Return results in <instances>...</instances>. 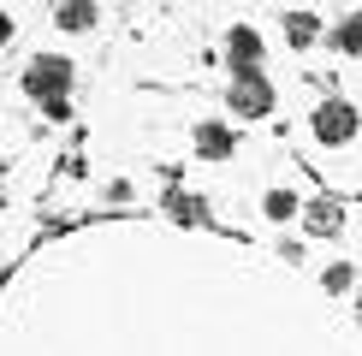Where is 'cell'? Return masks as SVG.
<instances>
[{
  "label": "cell",
  "mask_w": 362,
  "mask_h": 356,
  "mask_svg": "<svg viewBox=\"0 0 362 356\" xmlns=\"http://www.w3.org/2000/svg\"><path fill=\"white\" fill-rule=\"evenodd\" d=\"M71 78H78V66H71L66 54H36L24 66V95L42 101V107H54V101L71 95Z\"/></svg>",
  "instance_id": "1"
},
{
  "label": "cell",
  "mask_w": 362,
  "mask_h": 356,
  "mask_svg": "<svg viewBox=\"0 0 362 356\" xmlns=\"http://www.w3.org/2000/svg\"><path fill=\"white\" fill-rule=\"evenodd\" d=\"M315 143H327V148H344L356 137V125H362V113L351 107V101H321V107H315Z\"/></svg>",
  "instance_id": "2"
},
{
  "label": "cell",
  "mask_w": 362,
  "mask_h": 356,
  "mask_svg": "<svg viewBox=\"0 0 362 356\" xmlns=\"http://www.w3.org/2000/svg\"><path fill=\"white\" fill-rule=\"evenodd\" d=\"M232 113H244V119H267L274 113V83L262 78V71H244V78H232Z\"/></svg>",
  "instance_id": "3"
},
{
  "label": "cell",
  "mask_w": 362,
  "mask_h": 356,
  "mask_svg": "<svg viewBox=\"0 0 362 356\" xmlns=\"http://www.w3.org/2000/svg\"><path fill=\"white\" fill-rule=\"evenodd\" d=\"M226 59H232V78L262 71V36H255L250 24H232V36H226Z\"/></svg>",
  "instance_id": "4"
},
{
  "label": "cell",
  "mask_w": 362,
  "mask_h": 356,
  "mask_svg": "<svg viewBox=\"0 0 362 356\" xmlns=\"http://www.w3.org/2000/svg\"><path fill=\"white\" fill-rule=\"evenodd\" d=\"M190 143H196V155H202V160H232L238 155V131L220 125V119H202Z\"/></svg>",
  "instance_id": "5"
},
{
  "label": "cell",
  "mask_w": 362,
  "mask_h": 356,
  "mask_svg": "<svg viewBox=\"0 0 362 356\" xmlns=\"http://www.w3.org/2000/svg\"><path fill=\"white\" fill-rule=\"evenodd\" d=\"M160 208H167V220H178V226H208V202L196 190H185V184H167Z\"/></svg>",
  "instance_id": "6"
},
{
  "label": "cell",
  "mask_w": 362,
  "mask_h": 356,
  "mask_svg": "<svg viewBox=\"0 0 362 356\" xmlns=\"http://www.w3.org/2000/svg\"><path fill=\"white\" fill-rule=\"evenodd\" d=\"M339 226H344L339 196H315V202H303V232H315V237H339Z\"/></svg>",
  "instance_id": "7"
},
{
  "label": "cell",
  "mask_w": 362,
  "mask_h": 356,
  "mask_svg": "<svg viewBox=\"0 0 362 356\" xmlns=\"http://www.w3.org/2000/svg\"><path fill=\"white\" fill-rule=\"evenodd\" d=\"M101 6H89V0H66V6H54V24L66 30V36H83V30H95Z\"/></svg>",
  "instance_id": "8"
},
{
  "label": "cell",
  "mask_w": 362,
  "mask_h": 356,
  "mask_svg": "<svg viewBox=\"0 0 362 356\" xmlns=\"http://www.w3.org/2000/svg\"><path fill=\"white\" fill-rule=\"evenodd\" d=\"M321 36V18H315V12H285V42H291V48H309V42Z\"/></svg>",
  "instance_id": "9"
},
{
  "label": "cell",
  "mask_w": 362,
  "mask_h": 356,
  "mask_svg": "<svg viewBox=\"0 0 362 356\" xmlns=\"http://www.w3.org/2000/svg\"><path fill=\"white\" fill-rule=\"evenodd\" d=\"M262 214H267V220H291V214H303V196H297V190H267V196H262Z\"/></svg>",
  "instance_id": "10"
},
{
  "label": "cell",
  "mask_w": 362,
  "mask_h": 356,
  "mask_svg": "<svg viewBox=\"0 0 362 356\" xmlns=\"http://www.w3.org/2000/svg\"><path fill=\"white\" fill-rule=\"evenodd\" d=\"M333 48H339V54H362V12L339 18V30H333Z\"/></svg>",
  "instance_id": "11"
},
{
  "label": "cell",
  "mask_w": 362,
  "mask_h": 356,
  "mask_svg": "<svg viewBox=\"0 0 362 356\" xmlns=\"http://www.w3.org/2000/svg\"><path fill=\"white\" fill-rule=\"evenodd\" d=\"M321 285H327V291H351V285H356V267H351V261H333V267L321 273Z\"/></svg>",
  "instance_id": "12"
},
{
  "label": "cell",
  "mask_w": 362,
  "mask_h": 356,
  "mask_svg": "<svg viewBox=\"0 0 362 356\" xmlns=\"http://www.w3.org/2000/svg\"><path fill=\"white\" fill-rule=\"evenodd\" d=\"M12 42V12H0V48Z\"/></svg>",
  "instance_id": "13"
},
{
  "label": "cell",
  "mask_w": 362,
  "mask_h": 356,
  "mask_svg": "<svg viewBox=\"0 0 362 356\" xmlns=\"http://www.w3.org/2000/svg\"><path fill=\"white\" fill-rule=\"evenodd\" d=\"M0 167H6V160H0Z\"/></svg>",
  "instance_id": "14"
}]
</instances>
